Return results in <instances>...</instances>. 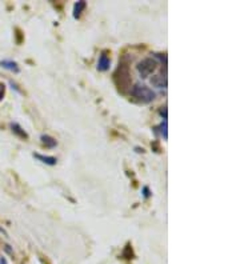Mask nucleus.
<instances>
[{"label": "nucleus", "instance_id": "nucleus-2", "mask_svg": "<svg viewBox=\"0 0 240 264\" xmlns=\"http://www.w3.org/2000/svg\"><path fill=\"white\" fill-rule=\"evenodd\" d=\"M131 96L135 98L136 100L141 102V103H151L152 100L156 98L155 91H152L150 87L144 86V84H135L134 87H131Z\"/></svg>", "mask_w": 240, "mask_h": 264}, {"label": "nucleus", "instance_id": "nucleus-7", "mask_svg": "<svg viewBox=\"0 0 240 264\" xmlns=\"http://www.w3.org/2000/svg\"><path fill=\"white\" fill-rule=\"evenodd\" d=\"M40 140H41V143L44 144L45 147H48V148H54L58 146V141H56V139H54V137L50 136V135H41Z\"/></svg>", "mask_w": 240, "mask_h": 264}, {"label": "nucleus", "instance_id": "nucleus-1", "mask_svg": "<svg viewBox=\"0 0 240 264\" xmlns=\"http://www.w3.org/2000/svg\"><path fill=\"white\" fill-rule=\"evenodd\" d=\"M158 65V56H146V58L141 59L140 62H139V64H137V72H139L141 79H146V78H148L150 75H152L154 72H156Z\"/></svg>", "mask_w": 240, "mask_h": 264}, {"label": "nucleus", "instance_id": "nucleus-12", "mask_svg": "<svg viewBox=\"0 0 240 264\" xmlns=\"http://www.w3.org/2000/svg\"><path fill=\"white\" fill-rule=\"evenodd\" d=\"M143 192H144V198H150V196H151V192H150V188H148V187H144Z\"/></svg>", "mask_w": 240, "mask_h": 264}, {"label": "nucleus", "instance_id": "nucleus-13", "mask_svg": "<svg viewBox=\"0 0 240 264\" xmlns=\"http://www.w3.org/2000/svg\"><path fill=\"white\" fill-rule=\"evenodd\" d=\"M0 264H10L7 260V257L4 256V255H2V254H0Z\"/></svg>", "mask_w": 240, "mask_h": 264}, {"label": "nucleus", "instance_id": "nucleus-4", "mask_svg": "<svg viewBox=\"0 0 240 264\" xmlns=\"http://www.w3.org/2000/svg\"><path fill=\"white\" fill-rule=\"evenodd\" d=\"M111 67V58L108 55V51H103L100 54L99 60H98V69L100 72H107Z\"/></svg>", "mask_w": 240, "mask_h": 264}, {"label": "nucleus", "instance_id": "nucleus-9", "mask_svg": "<svg viewBox=\"0 0 240 264\" xmlns=\"http://www.w3.org/2000/svg\"><path fill=\"white\" fill-rule=\"evenodd\" d=\"M11 128H12V131H14L15 134L19 135V136H20V137H24V139H27V137H28V135L26 134V131H24L23 128H21L20 126H19V124L12 123V124H11Z\"/></svg>", "mask_w": 240, "mask_h": 264}, {"label": "nucleus", "instance_id": "nucleus-5", "mask_svg": "<svg viewBox=\"0 0 240 264\" xmlns=\"http://www.w3.org/2000/svg\"><path fill=\"white\" fill-rule=\"evenodd\" d=\"M34 158H36L38 160H40L41 163H44L47 165H55L56 164V158L54 156H44V155H40V154H34Z\"/></svg>", "mask_w": 240, "mask_h": 264}, {"label": "nucleus", "instance_id": "nucleus-8", "mask_svg": "<svg viewBox=\"0 0 240 264\" xmlns=\"http://www.w3.org/2000/svg\"><path fill=\"white\" fill-rule=\"evenodd\" d=\"M86 2H78V3L74 6V17H75V19H79V17L82 16L83 11L86 10Z\"/></svg>", "mask_w": 240, "mask_h": 264}, {"label": "nucleus", "instance_id": "nucleus-3", "mask_svg": "<svg viewBox=\"0 0 240 264\" xmlns=\"http://www.w3.org/2000/svg\"><path fill=\"white\" fill-rule=\"evenodd\" d=\"M116 74L120 76H115V80L117 82L119 87H126L130 83V69L126 64H119Z\"/></svg>", "mask_w": 240, "mask_h": 264}, {"label": "nucleus", "instance_id": "nucleus-11", "mask_svg": "<svg viewBox=\"0 0 240 264\" xmlns=\"http://www.w3.org/2000/svg\"><path fill=\"white\" fill-rule=\"evenodd\" d=\"M4 93H6V86L3 83H0V100L4 98Z\"/></svg>", "mask_w": 240, "mask_h": 264}, {"label": "nucleus", "instance_id": "nucleus-6", "mask_svg": "<svg viewBox=\"0 0 240 264\" xmlns=\"http://www.w3.org/2000/svg\"><path fill=\"white\" fill-rule=\"evenodd\" d=\"M0 65H2L3 68H7V69H10V71L15 72V74H17V72L20 71V69H19V65H17V63L12 62V60H2V62H0Z\"/></svg>", "mask_w": 240, "mask_h": 264}, {"label": "nucleus", "instance_id": "nucleus-10", "mask_svg": "<svg viewBox=\"0 0 240 264\" xmlns=\"http://www.w3.org/2000/svg\"><path fill=\"white\" fill-rule=\"evenodd\" d=\"M159 128H160V132L161 136L164 137V139H167V120H164V122H161V124L159 126Z\"/></svg>", "mask_w": 240, "mask_h": 264}]
</instances>
